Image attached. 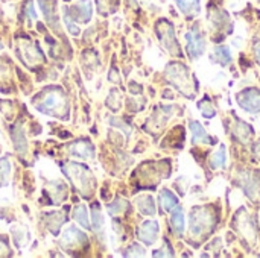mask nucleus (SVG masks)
<instances>
[{
	"instance_id": "f8f14e48",
	"label": "nucleus",
	"mask_w": 260,
	"mask_h": 258,
	"mask_svg": "<svg viewBox=\"0 0 260 258\" xmlns=\"http://www.w3.org/2000/svg\"><path fill=\"white\" fill-rule=\"evenodd\" d=\"M137 208L140 210L142 214L145 216H154L155 214V204L154 199L148 195H143L140 198H137Z\"/></svg>"
},
{
	"instance_id": "2f4dec72",
	"label": "nucleus",
	"mask_w": 260,
	"mask_h": 258,
	"mask_svg": "<svg viewBox=\"0 0 260 258\" xmlns=\"http://www.w3.org/2000/svg\"><path fill=\"white\" fill-rule=\"evenodd\" d=\"M0 49H2V44H0Z\"/></svg>"
},
{
	"instance_id": "c85d7f7f",
	"label": "nucleus",
	"mask_w": 260,
	"mask_h": 258,
	"mask_svg": "<svg viewBox=\"0 0 260 258\" xmlns=\"http://www.w3.org/2000/svg\"><path fill=\"white\" fill-rule=\"evenodd\" d=\"M2 249H5V251H8V248H6V245L0 242V251H2Z\"/></svg>"
},
{
	"instance_id": "bb28decb",
	"label": "nucleus",
	"mask_w": 260,
	"mask_h": 258,
	"mask_svg": "<svg viewBox=\"0 0 260 258\" xmlns=\"http://www.w3.org/2000/svg\"><path fill=\"white\" fill-rule=\"evenodd\" d=\"M24 11H26L27 17H29L30 20H35V18H37V12H35V8H34V2H32V0H27Z\"/></svg>"
},
{
	"instance_id": "4be33fe9",
	"label": "nucleus",
	"mask_w": 260,
	"mask_h": 258,
	"mask_svg": "<svg viewBox=\"0 0 260 258\" xmlns=\"http://www.w3.org/2000/svg\"><path fill=\"white\" fill-rule=\"evenodd\" d=\"M198 108H200V111L203 113V116H204V117H207V119H212V117L215 116V108H213V105L209 102V99H207V97L198 103Z\"/></svg>"
},
{
	"instance_id": "aec40b11",
	"label": "nucleus",
	"mask_w": 260,
	"mask_h": 258,
	"mask_svg": "<svg viewBox=\"0 0 260 258\" xmlns=\"http://www.w3.org/2000/svg\"><path fill=\"white\" fill-rule=\"evenodd\" d=\"M9 173H11V164L8 158L0 160V186H6L9 181Z\"/></svg>"
},
{
	"instance_id": "423d86ee",
	"label": "nucleus",
	"mask_w": 260,
	"mask_h": 258,
	"mask_svg": "<svg viewBox=\"0 0 260 258\" xmlns=\"http://www.w3.org/2000/svg\"><path fill=\"white\" fill-rule=\"evenodd\" d=\"M91 2L90 0H79L76 2L69 11H66L64 14H67L72 20L79 21V23H88L91 18Z\"/></svg>"
},
{
	"instance_id": "9d476101",
	"label": "nucleus",
	"mask_w": 260,
	"mask_h": 258,
	"mask_svg": "<svg viewBox=\"0 0 260 258\" xmlns=\"http://www.w3.org/2000/svg\"><path fill=\"white\" fill-rule=\"evenodd\" d=\"M87 240L85 234L81 233L78 228H69L64 234H62V239H61V243L62 246H78L81 243H84Z\"/></svg>"
},
{
	"instance_id": "1a4fd4ad",
	"label": "nucleus",
	"mask_w": 260,
	"mask_h": 258,
	"mask_svg": "<svg viewBox=\"0 0 260 258\" xmlns=\"http://www.w3.org/2000/svg\"><path fill=\"white\" fill-rule=\"evenodd\" d=\"M69 151L72 155L79 157L82 160L94 158V148L88 140H78V141L69 144Z\"/></svg>"
},
{
	"instance_id": "7ed1b4c3",
	"label": "nucleus",
	"mask_w": 260,
	"mask_h": 258,
	"mask_svg": "<svg viewBox=\"0 0 260 258\" xmlns=\"http://www.w3.org/2000/svg\"><path fill=\"white\" fill-rule=\"evenodd\" d=\"M213 224V213L209 208H195L192 211L190 216V231L195 236L203 234L204 231H207Z\"/></svg>"
},
{
	"instance_id": "b1692460",
	"label": "nucleus",
	"mask_w": 260,
	"mask_h": 258,
	"mask_svg": "<svg viewBox=\"0 0 260 258\" xmlns=\"http://www.w3.org/2000/svg\"><path fill=\"white\" fill-rule=\"evenodd\" d=\"M64 21H66V26L69 27V32L72 33V35H75V36H78L79 35V27L73 23V20L67 15V14H64Z\"/></svg>"
},
{
	"instance_id": "39448f33",
	"label": "nucleus",
	"mask_w": 260,
	"mask_h": 258,
	"mask_svg": "<svg viewBox=\"0 0 260 258\" xmlns=\"http://www.w3.org/2000/svg\"><path fill=\"white\" fill-rule=\"evenodd\" d=\"M236 100L245 111H250V113L260 111V90H256V88L245 90L236 96Z\"/></svg>"
},
{
	"instance_id": "412c9836",
	"label": "nucleus",
	"mask_w": 260,
	"mask_h": 258,
	"mask_svg": "<svg viewBox=\"0 0 260 258\" xmlns=\"http://www.w3.org/2000/svg\"><path fill=\"white\" fill-rule=\"evenodd\" d=\"M236 134H238V137L242 140V143H247V141L251 138L253 131H251V128H250L248 125H245V123H242V122H238V125H236Z\"/></svg>"
},
{
	"instance_id": "c756f323",
	"label": "nucleus",
	"mask_w": 260,
	"mask_h": 258,
	"mask_svg": "<svg viewBox=\"0 0 260 258\" xmlns=\"http://www.w3.org/2000/svg\"><path fill=\"white\" fill-rule=\"evenodd\" d=\"M126 2H128L129 5H133V6H136V5H137V2H136V0H126Z\"/></svg>"
},
{
	"instance_id": "a211bd4d",
	"label": "nucleus",
	"mask_w": 260,
	"mask_h": 258,
	"mask_svg": "<svg viewBox=\"0 0 260 258\" xmlns=\"http://www.w3.org/2000/svg\"><path fill=\"white\" fill-rule=\"evenodd\" d=\"M171 224L174 227V231L175 234L181 236L183 231H184V214H183V210L181 208H177L172 216H171Z\"/></svg>"
},
{
	"instance_id": "ddd939ff",
	"label": "nucleus",
	"mask_w": 260,
	"mask_h": 258,
	"mask_svg": "<svg viewBox=\"0 0 260 258\" xmlns=\"http://www.w3.org/2000/svg\"><path fill=\"white\" fill-rule=\"evenodd\" d=\"M212 59L221 65H229L232 62V53L229 50V47L225 46H219L215 49V52L212 53Z\"/></svg>"
},
{
	"instance_id": "f3484780",
	"label": "nucleus",
	"mask_w": 260,
	"mask_h": 258,
	"mask_svg": "<svg viewBox=\"0 0 260 258\" xmlns=\"http://www.w3.org/2000/svg\"><path fill=\"white\" fill-rule=\"evenodd\" d=\"M178 199L175 198L174 193H171L169 190H161L160 192V205L165 211H171L174 207H177Z\"/></svg>"
},
{
	"instance_id": "7c9ffc66",
	"label": "nucleus",
	"mask_w": 260,
	"mask_h": 258,
	"mask_svg": "<svg viewBox=\"0 0 260 258\" xmlns=\"http://www.w3.org/2000/svg\"><path fill=\"white\" fill-rule=\"evenodd\" d=\"M256 154L259 155V158H260V144H257V148H256Z\"/></svg>"
},
{
	"instance_id": "2eb2a0df",
	"label": "nucleus",
	"mask_w": 260,
	"mask_h": 258,
	"mask_svg": "<svg viewBox=\"0 0 260 258\" xmlns=\"http://www.w3.org/2000/svg\"><path fill=\"white\" fill-rule=\"evenodd\" d=\"M23 55L24 56H21V59H23V62H26L27 65H30V59H34V61H41L43 59V53L40 52V49L37 47V46H29V44H26V46H23Z\"/></svg>"
},
{
	"instance_id": "a878e982",
	"label": "nucleus",
	"mask_w": 260,
	"mask_h": 258,
	"mask_svg": "<svg viewBox=\"0 0 260 258\" xmlns=\"http://www.w3.org/2000/svg\"><path fill=\"white\" fill-rule=\"evenodd\" d=\"M128 251H129V252L125 254V255H128V257H133V255H136V257H143V255H145V249H143L142 246H139V245H133Z\"/></svg>"
},
{
	"instance_id": "6ab92c4d",
	"label": "nucleus",
	"mask_w": 260,
	"mask_h": 258,
	"mask_svg": "<svg viewBox=\"0 0 260 258\" xmlns=\"http://www.w3.org/2000/svg\"><path fill=\"white\" fill-rule=\"evenodd\" d=\"M225 160H227L225 146H221L219 151L212 155V158H210V167L212 169H219V167L225 166Z\"/></svg>"
},
{
	"instance_id": "6e6552de",
	"label": "nucleus",
	"mask_w": 260,
	"mask_h": 258,
	"mask_svg": "<svg viewBox=\"0 0 260 258\" xmlns=\"http://www.w3.org/2000/svg\"><path fill=\"white\" fill-rule=\"evenodd\" d=\"M158 231H160L158 224L154 222V220H148V222H145V224L140 225V228H139V231H137V236H139V239H140L143 243L152 245V243H155V240H157Z\"/></svg>"
},
{
	"instance_id": "5701e85b",
	"label": "nucleus",
	"mask_w": 260,
	"mask_h": 258,
	"mask_svg": "<svg viewBox=\"0 0 260 258\" xmlns=\"http://www.w3.org/2000/svg\"><path fill=\"white\" fill-rule=\"evenodd\" d=\"M93 225L96 231H101L104 228V220H102V213L98 205H93Z\"/></svg>"
},
{
	"instance_id": "393cba45",
	"label": "nucleus",
	"mask_w": 260,
	"mask_h": 258,
	"mask_svg": "<svg viewBox=\"0 0 260 258\" xmlns=\"http://www.w3.org/2000/svg\"><path fill=\"white\" fill-rule=\"evenodd\" d=\"M119 201H120V199H117L116 202H113L111 205H108V211H110V214H113V216H114V214H120V213H122V210L126 207V202H125V201L122 202V205L119 204Z\"/></svg>"
},
{
	"instance_id": "f03ea898",
	"label": "nucleus",
	"mask_w": 260,
	"mask_h": 258,
	"mask_svg": "<svg viewBox=\"0 0 260 258\" xmlns=\"http://www.w3.org/2000/svg\"><path fill=\"white\" fill-rule=\"evenodd\" d=\"M62 172L70 178V181L73 182V186L85 196L88 198L93 193V175L91 172L82 166V164H76V163H70L67 166L62 167Z\"/></svg>"
},
{
	"instance_id": "9b49d317",
	"label": "nucleus",
	"mask_w": 260,
	"mask_h": 258,
	"mask_svg": "<svg viewBox=\"0 0 260 258\" xmlns=\"http://www.w3.org/2000/svg\"><path fill=\"white\" fill-rule=\"evenodd\" d=\"M189 128H190V132H192V141H193V143H201V141L213 143V141H210V137L207 135V132H206V129L201 126V123H198V122H190Z\"/></svg>"
},
{
	"instance_id": "f257e3e1",
	"label": "nucleus",
	"mask_w": 260,
	"mask_h": 258,
	"mask_svg": "<svg viewBox=\"0 0 260 258\" xmlns=\"http://www.w3.org/2000/svg\"><path fill=\"white\" fill-rule=\"evenodd\" d=\"M35 108L47 116H56L61 119L62 109L67 111V99L61 88L52 87L46 91H43L40 100L37 102Z\"/></svg>"
},
{
	"instance_id": "20e7f679",
	"label": "nucleus",
	"mask_w": 260,
	"mask_h": 258,
	"mask_svg": "<svg viewBox=\"0 0 260 258\" xmlns=\"http://www.w3.org/2000/svg\"><path fill=\"white\" fill-rule=\"evenodd\" d=\"M157 35L163 44V47L171 52L172 55L175 56H181L180 53V49H178V41L175 40V32H174V27L169 21H160L157 24Z\"/></svg>"
},
{
	"instance_id": "cd10ccee",
	"label": "nucleus",
	"mask_w": 260,
	"mask_h": 258,
	"mask_svg": "<svg viewBox=\"0 0 260 258\" xmlns=\"http://www.w3.org/2000/svg\"><path fill=\"white\" fill-rule=\"evenodd\" d=\"M256 59L260 64V44H257V47H256Z\"/></svg>"
},
{
	"instance_id": "4468645a",
	"label": "nucleus",
	"mask_w": 260,
	"mask_h": 258,
	"mask_svg": "<svg viewBox=\"0 0 260 258\" xmlns=\"http://www.w3.org/2000/svg\"><path fill=\"white\" fill-rule=\"evenodd\" d=\"M73 217L75 220L85 230H90V217H88V211H87V207L85 205H78L75 207L73 210Z\"/></svg>"
},
{
	"instance_id": "dca6fc26",
	"label": "nucleus",
	"mask_w": 260,
	"mask_h": 258,
	"mask_svg": "<svg viewBox=\"0 0 260 258\" xmlns=\"http://www.w3.org/2000/svg\"><path fill=\"white\" fill-rule=\"evenodd\" d=\"M175 3L178 5L181 12H184L187 15L197 14L201 9V2L200 0H175Z\"/></svg>"
},
{
	"instance_id": "0eeeda50",
	"label": "nucleus",
	"mask_w": 260,
	"mask_h": 258,
	"mask_svg": "<svg viewBox=\"0 0 260 258\" xmlns=\"http://www.w3.org/2000/svg\"><path fill=\"white\" fill-rule=\"evenodd\" d=\"M186 40H187V52L189 55L195 59L198 56H201V53L204 52V38L198 30H190L186 33Z\"/></svg>"
}]
</instances>
